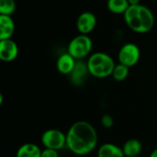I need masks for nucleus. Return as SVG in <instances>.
Listing matches in <instances>:
<instances>
[{
  "label": "nucleus",
  "mask_w": 157,
  "mask_h": 157,
  "mask_svg": "<svg viewBox=\"0 0 157 157\" xmlns=\"http://www.w3.org/2000/svg\"><path fill=\"white\" fill-rule=\"evenodd\" d=\"M98 142V136L96 129L86 121L75 122L66 133V148L78 156H85L92 153Z\"/></svg>",
  "instance_id": "obj_1"
},
{
  "label": "nucleus",
  "mask_w": 157,
  "mask_h": 157,
  "mask_svg": "<svg viewBox=\"0 0 157 157\" xmlns=\"http://www.w3.org/2000/svg\"><path fill=\"white\" fill-rule=\"evenodd\" d=\"M123 16L127 26L137 33H147L155 25V15L152 10L142 4L130 6Z\"/></svg>",
  "instance_id": "obj_2"
},
{
  "label": "nucleus",
  "mask_w": 157,
  "mask_h": 157,
  "mask_svg": "<svg viewBox=\"0 0 157 157\" xmlns=\"http://www.w3.org/2000/svg\"><path fill=\"white\" fill-rule=\"evenodd\" d=\"M86 64L89 75L97 78H106L112 75V72L116 65L112 57L102 52L91 54Z\"/></svg>",
  "instance_id": "obj_3"
},
{
  "label": "nucleus",
  "mask_w": 157,
  "mask_h": 157,
  "mask_svg": "<svg viewBox=\"0 0 157 157\" xmlns=\"http://www.w3.org/2000/svg\"><path fill=\"white\" fill-rule=\"evenodd\" d=\"M93 47L92 40L88 35L80 34L75 37L68 44L67 52L70 53L75 60H81L86 57Z\"/></svg>",
  "instance_id": "obj_4"
},
{
  "label": "nucleus",
  "mask_w": 157,
  "mask_h": 157,
  "mask_svg": "<svg viewBox=\"0 0 157 157\" xmlns=\"http://www.w3.org/2000/svg\"><path fill=\"white\" fill-rule=\"evenodd\" d=\"M40 142L44 148L60 151L66 147V134L57 129H49L42 133Z\"/></svg>",
  "instance_id": "obj_5"
},
{
  "label": "nucleus",
  "mask_w": 157,
  "mask_h": 157,
  "mask_svg": "<svg viewBox=\"0 0 157 157\" xmlns=\"http://www.w3.org/2000/svg\"><path fill=\"white\" fill-rule=\"evenodd\" d=\"M118 58L121 63L128 67H132L137 64L141 58V50L135 43H126L121 48Z\"/></svg>",
  "instance_id": "obj_6"
},
{
  "label": "nucleus",
  "mask_w": 157,
  "mask_h": 157,
  "mask_svg": "<svg viewBox=\"0 0 157 157\" xmlns=\"http://www.w3.org/2000/svg\"><path fill=\"white\" fill-rule=\"evenodd\" d=\"M97 26L96 16L88 11L81 13L76 20V29L80 34L88 35L92 32Z\"/></svg>",
  "instance_id": "obj_7"
},
{
  "label": "nucleus",
  "mask_w": 157,
  "mask_h": 157,
  "mask_svg": "<svg viewBox=\"0 0 157 157\" xmlns=\"http://www.w3.org/2000/svg\"><path fill=\"white\" fill-rule=\"evenodd\" d=\"M18 54V47L12 39L0 40V59L3 62H13Z\"/></svg>",
  "instance_id": "obj_8"
},
{
  "label": "nucleus",
  "mask_w": 157,
  "mask_h": 157,
  "mask_svg": "<svg viewBox=\"0 0 157 157\" xmlns=\"http://www.w3.org/2000/svg\"><path fill=\"white\" fill-rule=\"evenodd\" d=\"M77 60H75L70 53H63L60 55L56 62V68L59 73L62 75H67L72 73L74 70Z\"/></svg>",
  "instance_id": "obj_9"
},
{
  "label": "nucleus",
  "mask_w": 157,
  "mask_h": 157,
  "mask_svg": "<svg viewBox=\"0 0 157 157\" xmlns=\"http://www.w3.org/2000/svg\"><path fill=\"white\" fill-rule=\"evenodd\" d=\"M89 74L88 68H87V64L83 63V62H79V60L76 62V64L74 68V70L72 71V73L69 75H70V79L73 85L75 86H81L84 84L86 75Z\"/></svg>",
  "instance_id": "obj_10"
},
{
  "label": "nucleus",
  "mask_w": 157,
  "mask_h": 157,
  "mask_svg": "<svg viewBox=\"0 0 157 157\" xmlns=\"http://www.w3.org/2000/svg\"><path fill=\"white\" fill-rule=\"evenodd\" d=\"M15 32V22L11 16L0 15V40L11 39Z\"/></svg>",
  "instance_id": "obj_11"
},
{
  "label": "nucleus",
  "mask_w": 157,
  "mask_h": 157,
  "mask_svg": "<svg viewBox=\"0 0 157 157\" xmlns=\"http://www.w3.org/2000/svg\"><path fill=\"white\" fill-rule=\"evenodd\" d=\"M98 157H125V155L122 147L111 143H106L98 148Z\"/></svg>",
  "instance_id": "obj_12"
},
{
  "label": "nucleus",
  "mask_w": 157,
  "mask_h": 157,
  "mask_svg": "<svg viewBox=\"0 0 157 157\" xmlns=\"http://www.w3.org/2000/svg\"><path fill=\"white\" fill-rule=\"evenodd\" d=\"M41 151L42 150H40L37 144L33 143H27L17 149L16 157H40Z\"/></svg>",
  "instance_id": "obj_13"
},
{
  "label": "nucleus",
  "mask_w": 157,
  "mask_h": 157,
  "mask_svg": "<svg viewBox=\"0 0 157 157\" xmlns=\"http://www.w3.org/2000/svg\"><path fill=\"white\" fill-rule=\"evenodd\" d=\"M123 153L126 156H139L142 153L143 145L142 143L137 139H130L122 145Z\"/></svg>",
  "instance_id": "obj_14"
},
{
  "label": "nucleus",
  "mask_w": 157,
  "mask_h": 157,
  "mask_svg": "<svg viewBox=\"0 0 157 157\" xmlns=\"http://www.w3.org/2000/svg\"><path fill=\"white\" fill-rule=\"evenodd\" d=\"M129 6L128 0H107V7L113 14H124Z\"/></svg>",
  "instance_id": "obj_15"
},
{
  "label": "nucleus",
  "mask_w": 157,
  "mask_h": 157,
  "mask_svg": "<svg viewBox=\"0 0 157 157\" xmlns=\"http://www.w3.org/2000/svg\"><path fill=\"white\" fill-rule=\"evenodd\" d=\"M129 69H130V67H128V66L119 63L118 64L115 65L111 76L117 82L124 81L128 77V75H129V72H130Z\"/></svg>",
  "instance_id": "obj_16"
},
{
  "label": "nucleus",
  "mask_w": 157,
  "mask_h": 157,
  "mask_svg": "<svg viewBox=\"0 0 157 157\" xmlns=\"http://www.w3.org/2000/svg\"><path fill=\"white\" fill-rule=\"evenodd\" d=\"M17 5L15 0H0V14L11 16L16 10Z\"/></svg>",
  "instance_id": "obj_17"
},
{
  "label": "nucleus",
  "mask_w": 157,
  "mask_h": 157,
  "mask_svg": "<svg viewBox=\"0 0 157 157\" xmlns=\"http://www.w3.org/2000/svg\"><path fill=\"white\" fill-rule=\"evenodd\" d=\"M101 125L106 129H110L114 124V120L109 114H105L101 117Z\"/></svg>",
  "instance_id": "obj_18"
},
{
  "label": "nucleus",
  "mask_w": 157,
  "mask_h": 157,
  "mask_svg": "<svg viewBox=\"0 0 157 157\" xmlns=\"http://www.w3.org/2000/svg\"><path fill=\"white\" fill-rule=\"evenodd\" d=\"M40 157H59V151L49 149V148H44L41 151Z\"/></svg>",
  "instance_id": "obj_19"
},
{
  "label": "nucleus",
  "mask_w": 157,
  "mask_h": 157,
  "mask_svg": "<svg viewBox=\"0 0 157 157\" xmlns=\"http://www.w3.org/2000/svg\"><path fill=\"white\" fill-rule=\"evenodd\" d=\"M129 3H130V6H135V5H139L141 4L140 1L141 0H128Z\"/></svg>",
  "instance_id": "obj_20"
},
{
  "label": "nucleus",
  "mask_w": 157,
  "mask_h": 157,
  "mask_svg": "<svg viewBox=\"0 0 157 157\" xmlns=\"http://www.w3.org/2000/svg\"><path fill=\"white\" fill-rule=\"evenodd\" d=\"M149 157H157V148L155 149L151 154H150V156Z\"/></svg>",
  "instance_id": "obj_21"
},
{
  "label": "nucleus",
  "mask_w": 157,
  "mask_h": 157,
  "mask_svg": "<svg viewBox=\"0 0 157 157\" xmlns=\"http://www.w3.org/2000/svg\"><path fill=\"white\" fill-rule=\"evenodd\" d=\"M126 157H139V156H126Z\"/></svg>",
  "instance_id": "obj_22"
}]
</instances>
